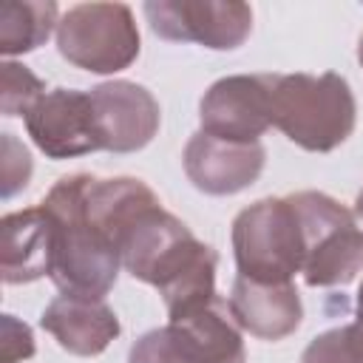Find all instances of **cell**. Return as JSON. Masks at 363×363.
Here are the masks:
<instances>
[{"mask_svg": "<svg viewBox=\"0 0 363 363\" xmlns=\"http://www.w3.org/2000/svg\"><path fill=\"white\" fill-rule=\"evenodd\" d=\"M292 199L306 227V261L301 272L306 286L329 289L352 284L363 269V230L354 213L318 190H301Z\"/></svg>", "mask_w": 363, "mask_h": 363, "instance_id": "8992f818", "label": "cell"}, {"mask_svg": "<svg viewBox=\"0 0 363 363\" xmlns=\"http://www.w3.org/2000/svg\"><path fill=\"white\" fill-rule=\"evenodd\" d=\"M301 363H363V306L352 323L318 335L303 349Z\"/></svg>", "mask_w": 363, "mask_h": 363, "instance_id": "e0dca14e", "label": "cell"}, {"mask_svg": "<svg viewBox=\"0 0 363 363\" xmlns=\"http://www.w3.org/2000/svg\"><path fill=\"white\" fill-rule=\"evenodd\" d=\"M357 60H360V65H363V34H360V40H357Z\"/></svg>", "mask_w": 363, "mask_h": 363, "instance_id": "7402d4cb", "label": "cell"}, {"mask_svg": "<svg viewBox=\"0 0 363 363\" xmlns=\"http://www.w3.org/2000/svg\"><path fill=\"white\" fill-rule=\"evenodd\" d=\"M128 363H247V349L241 329L216 301L145 332L130 346Z\"/></svg>", "mask_w": 363, "mask_h": 363, "instance_id": "52a82bcc", "label": "cell"}, {"mask_svg": "<svg viewBox=\"0 0 363 363\" xmlns=\"http://www.w3.org/2000/svg\"><path fill=\"white\" fill-rule=\"evenodd\" d=\"M40 326L60 343V349L79 357L102 354L122 329L116 312L105 301H88L74 295L54 298L43 309Z\"/></svg>", "mask_w": 363, "mask_h": 363, "instance_id": "5bb4252c", "label": "cell"}, {"mask_svg": "<svg viewBox=\"0 0 363 363\" xmlns=\"http://www.w3.org/2000/svg\"><path fill=\"white\" fill-rule=\"evenodd\" d=\"M142 11L156 37L213 51H233L252 31V9L238 0H147Z\"/></svg>", "mask_w": 363, "mask_h": 363, "instance_id": "ba28073f", "label": "cell"}, {"mask_svg": "<svg viewBox=\"0 0 363 363\" xmlns=\"http://www.w3.org/2000/svg\"><path fill=\"white\" fill-rule=\"evenodd\" d=\"M227 312L241 332L261 340H281L301 326L303 303L295 284H258L250 278H235Z\"/></svg>", "mask_w": 363, "mask_h": 363, "instance_id": "4fadbf2b", "label": "cell"}, {"mask_svg": "<svg viewBox=\"0 0 363 363\" xmlns=\"http://www.w3.org/2000/svg\"><path fill=\"white\" fill-rule=\"evenodd\" d=\"M99 150L133 153L150 145L159 130L162 111L156 96L130 79H111L88 91Z\"/></svg>", "mask_w": 363, "mask_h": 363, "instance_id": "30bf717a", "label": "cell"}, {"mask_svg": "<svg viewBox=\"0 0 363 363\" xmlns=\"http://www.w3.org/2000/svg\"><path fill=\"white\" fill-rule=\"evenodd\" d=\"M0 272L6 284H31L51 272V221L43 207L6 213Z\"/></svg>", "mask_w": 363, "mask_h": 363, "instance_id": "9a60e30c", "label": "cell"}, {"mask_svg": "<svg viewBox=\"0 0 363 363\" xmlns=\"http://www.w3.org/2000/svg\"><path fill=\"white\" fill-rule=\"evenodd\" d=\"M34 335L28 323L17 320L14 315L0 318V363H23L34 354Z\"/></svg>", "mask_w": 363, "mask_h": 363, "instance_id": "ffe728a7", "label": "cell"}, {"mask_svg": "<svg viewBox=\"0 0 363 363\" xmlns=\"http://www.w3.org/2000/svg\"><path fill=\"white\" fill-rule=\"evenodd\" d=\"M45 94L40 77H34L26 65L14 60H3L0 65V111L3 116H26L31 105Z\"/></svg>", "mask_w": 363, "mask_h": 363, "instance_id": "ac0fdd59", "label": "cell"}, {"mask_svg": "<svg viewBox=\"0 0 363 363\" xmlns=\"http://www.w3.org/2000/svg\"><path fill=\"white\" fill-rule=\"evenodd\" d=\"M233 255L241 278L292 284L306 261V227L292 196H269L244 207L233 221Z\"/></svg>", "mask_w": 363, "mask_h": 363, "instance_id": "277c9868", "label": "cell"}, {"mask_svg": "<svg viewBox=\"0 0 363 363\" xmlns=\"http://www.w3.org/2000/svg\"><path fill=\"white\" fill-rule=\"evenodd\" d=\"M357 303L363 306V281H360V289H357Z\"/></svg>", "mask_w": 363, "mask_h": 363, "instance_id": "603a6c76", "label": "cell"}, {"mask_svg": "<svg viewBox=\"0 0 363 363\" xmlns=\"http://www.w3.org/2000/svg\"><path fill=\"white\" fill-rule=\"evenodd\" d=\"M88 173H71L57 179V184L40 201L51 221V272L48 278L62 295L105 301L116 284L122 258L119 250L85 218Z\"/></svg>", "mask_w": 363, "mask_h": 363, "instance_id": "7a4b0ae2", "label": "cell"}, {"mask_svg": "<svg viewBox=\"0 0 363 363\" xmlns=\"http://www.w3.org/2000/svg\"><path fill=\"white\" fill-rule=\"evenodd\" d=\"M60 9L57 3H37V0H6L0 6V54L20 57L37 51L51 31L57 34Z\"/></svg>", "mask_w": 363, "mask_h": 363, "instance_id": "2e32d148", "label": "cell"}, {"mask_svg": "<svg viewBox=\"0 0 363 363\" xmlns=\"http://www.w3.org/2000/svg\"><path fill=\"white\" fill-rule=\"evenodd\" d=\"M119 258L136 281L159 289L167 318H184L218 301L216 250L199 241L162 201L139 210L128 221L119 233Z\"/></svg>", "mask_w": 363, "mask_h": 363, "instance_id": "6da1fadb", "label": "cell"}, {"mask_svg": "<svg viewBox=\"0 0 363 363\" xmlns=\"http://www.w3.org/2000/svg\"><path fill=\"white\" fill-rule=\"evenodd\" d=\"M357 122L349 82L335 74H272V128L309 153L340 147Z\"/></svg>", "mask_w": 363, "mask_h": 363, "instance_id": "3957f363", "label": "cell"}, {"mask_svg": "<svg viewBox=\"0 0 363 363\" xmlns=\"http://www.w3.org/2000/svg\"><path fill=\"white\" fill-rule=\"evenodd\" d=\"M142 40L128 3H79L57 26V51L91 74L125 71L139 57Z\"/></svg>", "mask_w": 363, "mask_h": 363, "instance_id": "5b68a950", "label": "cell"}, {"mask_svg": "<svg viewBox=\"0 0 363 363\" xmlns=\"http://www.w3.org/2000/svg\"><path fill=\"white\" fill-rule=\"evenodd\" d=\"M23 119L31 142L48 159H74L99 150L88 91H45Z\"/></svg>", "mask_w": 363, "mask_h": 363, "instance_id": "8fae6325", "label": "cell"}, {"mask_svg": "<svg viewBox=\"0 0 363 363\" xmlns=\"http://www.w3.org/2000/svg\"><path fill=\"white\" fill-rule=\"evenodd\" d=\"M267 162L261 142H227L204 130H196L182 153L184 173L190 184L207 196H233L255 184Z\"/></svg>", "mask_w": 363, "mask_h": 363, "instance_id": "7c38bea8", "label": "cell"}, {"mask_svg": "<svg viewBox=\"0 0 363 363\" xmlns=\"http://www.w3.org/2000/svg\"><path fill=\"white\" fill-rule=\"evenodd\" d=\"M354 218H360L363 221V187H360V193H357V199H354Z\"/></svg>", "mask_w": 363, "mask_h": 363, "instance_id": "44dd1931", "label": "cell"}, {"mask_svg": "<svg viewBox=\"0 0 363 363\" xmlns=\"http://www.w3.org/2000/svg\"><path fill=\"white\" fill-rule=\"evenodd\" d=\"M31 179V153L26 145L14 139V133H3V147H0V196L11 199L20 193Z\"/></svg>", "mask_w": 363, "mask_h": 363, "instance_id": "d6986e66", "label": "cell"}, {"mask_svg": "<svg viewBox=\"0 0 363 363\" xmlns=\"http://www.w3.org/2000/svg\"><path fill=\"white\" fill-rule=\"evenodd\" d=\"M201 130L227 142H258L272 128V74L216 79L199 102Z\"/></svg>", "mask_w": 363, "mask_h": 363, "instance_id": "9c48e42d", "label": "cell"}]
</instances>
